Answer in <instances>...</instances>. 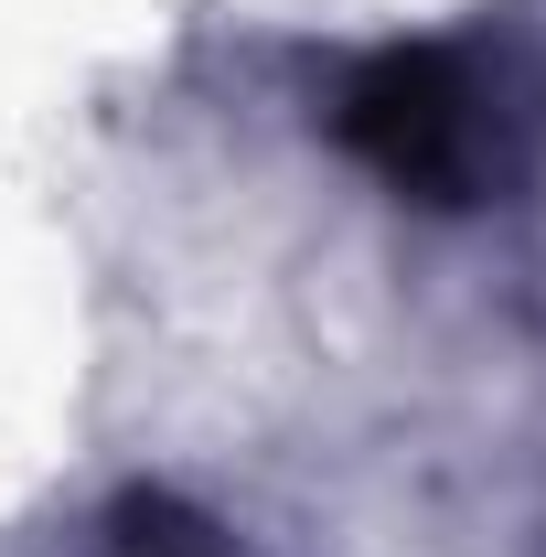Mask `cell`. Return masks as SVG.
I'll return each mask as SVG.
<instances>
[{"mask_svg": "<svg viewBox=\"0 0 546 557\" xmlns=\"http://www.w3.org/2000/svg\"><path fill=\"white\" fill-rule=\"evenodd\" d=\"M333 129L364 172H386L418 205H482L504 183V86L472 54H450V44L375 54L343 86Z\"/></svg>", "mask_w": 546, "mask_h": 557, "instance_id": "obj_1", "label": "cell"}, {"mask_svg": "<svg viewBox=\"0 0 546 557\" xmlns=\"http://www.w3.org/2000/svg\"><path fill=\"white\" fill-rule=\"evenodd\" d=\"M65 557H247L214 515H194L183 493H119L108 515H86L75 525Z\"/></svg>", "mask_w": 546, "mask_h": 557, "instance_id": "obj_2", "label": "cell"}]
</instances>
